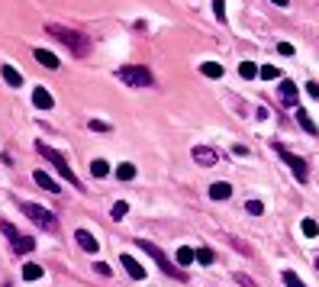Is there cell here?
<instances>
[{
    "instance_id": "7402d4cb",
    "label": "cell",
    "mask_w": 319,
    "mask_h": 287,
    "mask_svg": "<svg viewBox=\"0 0 319 287\" xmlns=\"http://www.w3.org/2000/svg\"><path fill=\"white\" fill-rule=\"evenodd\" d=\"M116 178H119V181H132V178H136V165L123 161L119 168H116Z\"/></svg>"
},
{
    "instance_id": "9c48e42d",
    "label": "cell",
    "mask_w": 319,
    "mask_h": 287,
    "mask_svg": "<svg viewBox=\"0 0 319 287\" xmlns=\"http://www.w3.org/2000/svg\"><path fill=\"white\" fill-rule=\"evenodd\" d=\"M32 181H35V184H39L42 190H49V194H61V187H58V181L55 178H52V175H46V171H35V175H32Z\"/></svg>"
},
{
    "instance_id": "ac0fdd59",
    "label": "cell",
    "mask_w": 319,
    "mask_h": 287,
    "mask_svg": "<svg viewBox=\"0 0 319 287\" xmlns=\"http://www.w3.org/2000/svg\"><path fill=\"white\" fill-rule=\"evenodd\" d=\"M174 258H177V265H184V268H187V265H193V262H197V252H193L190 245H181Z\"/></svg>"
},
{
    "instance_id": "83f0119b",
    "label": "cell",
    "mask_w": 319,
    "mask_h": 287,
    "mask_svg": "<svg viewBox=\"0 0 319 287\" xmlns=\"http://www.w3.org/2000/svg\"><path fill=\"white\" fill-rule=\"evenodd\" d=\"M245 210L252 213V216H261V213H264V203H261V200H248V203H245Z\"/></svg>"
},
{
    "instance_id": "8992f818",
    "label": "cell",
    "mask_w": 319,
    "mask_h": 287,
    "mask_svg": "<svg viewBox=\"0 0 319 287\" xmlns=\"http://www.w3.org/2000/svg\"><path fill=\"white\" fill-rule=\"evenodd\" d=\"M274 152H277L281 158H284V165H287V168L294 171V178L300 181V184H306V181H309V168H306V161L300 158V155L287 152V149H284V145H274Z\"/></svg>"
},
{
    "instance_id": "d6a6232c",
    "label": "cell",
    "mask_w": 319,
    "mask_h": 287,
    "mask_svg": "<svg viewBox=\"0 0 319 287\" xmlns=\"http://www.w3.org/2000/svg\"><path fill=\"white\" fill-rule=\"evenodd\" d=\"M94 271H97V274H103V277H110V271H113V268L106 265V262H94Z\"/></svg>"
},
{
    "instance_id": "d590c367",
    "label": "cell",
    "mask_w": 319,
    "mask_h": 287,
    "mask_svg": "<svg viewBox=\"0 0 319 287\" xmlns=\"http://www.w3.org/2000/svg\"><path fill=\"white\" fill-rule=\"evenodd\" d=\"M277 52H281V55H294V46H290V42H281Z\"/></svg>"
},
{
    "instance_id": "f35d334b",
    "label": "cell",
    "mask_w": 319,
    "mask_h": 287,
    "mask_svg": "<svg viewBox=\"0 0 319 287\" xmlns=\"http://www.w3.org/2000/svg\"><path fill=\"white\" fill-rule=\"evenodd\" d=\"M4 287H10V284H4Z\"/></svg>"
},
{
    "instance_id": "f1b7e54d",
    "label": "cell",
    "mask_w": 319,
    "mask_h": 287,
    "mask_svg": "<svg viewBox=\"0 0 319 287\" xmlns=\"http://www.w3.org/2000/svg\"><path fill=\"white\" fill-rule=\"evenodd\" d=\"M0 229H4V236L10 239V242H13L16 236H20V232H16V226H13V223H7V220H0Z\"/></svg>"
},
{
    "instance_id": "6da1fadb",
    "label": "cell",
    "mask_w": 319,
    "mask_h": 287,
    "mask_svg": "<svg viewBox=\"0 0 319 287\" xmlns=\"http://www.w3.org/2000/svg\"><path fill=\"white\" fill-rule=\"evenodd\" d=\"M46 32L52 39H58L61 46H65L71 55H77V58H84V55H91V39L84 36V32H77V29H68V26H58V23H52L46 26Z\"/></svg>"
},
{
    "instance_id": "5bb4252c",
    "label": "cell",
    "mask_w": 319,
    "mask_h": 287,
    "mask_svg": "<svg viewBox=\"0 0 319 287\" xmlns=\"http://www.w3.org/2000/svg\"><path fill=\"white\" fill-rule=\"evenodd\" d=\"M35 62H39L42 68H49V71H55V68L61 65L58 55H52V52H46V49H35Z\"/></svg>"
},
{
    "instance_id": "4316f807",
    "label": "cell",
    "mask_w": 319,
    "mask_h": 287,
    "mask_svg": "<svg viewBox=\"0 0 319 287\" xmlns=\"http://www.w3.org/2000/svg\"><path fill=\"white\" fill-rule=\"evenodd\" d=\"M213 16L219 23H226V0H213Z\"/></svg>"
},
{
    "instance_id": "3957f363",
    "label": "cell",
    "mask_w": 319,
    "mask_h": 287,
    "mask_svg": "<svg viewBox=\"0 0 319 287\" xmlns=\"http://www.w3.org/2000/svg\"><path fill=\"white\" fill-rule=\"evenodd\" d=\"M136 245H139L142 252H145V255H152V258H155V265H158V268H162V271H165V274H171V277H177V281H184V277H187V274H184V271H181V268H174L171 262H168V255H165V252H162V249H158V245H155V242H148V239H136Z\"/></svg>"
},
{
    "instance_id": "836d02e7",
    "label": "cell",
    "mask_w": 319,
    "mask_h": 287,
    "mask_svg": "<svg viewBox=\"0 0 319 287\" xmlns=\"http://www.w3.org/2000/svg\"><path fill=\"white\" fill-rule=\"evenodd\" d=\"M235 281L242 284V287H258V284H255V281H252V277H248V274H235Z\"/></svg>"
},
{
    "instance_id": "2e32d148",
    "label": "cell",
    "mask_w": 319,
    "mask_h": 287,
    "mask_svg": "<svg viewBox=\"0 0 319 287\" xmlns=\"http://www.w3.org/2000/svg\"><path fill=\"white\" fill-rule=\"evenodd\" d=\"M32 249H35V239L32 236H16L13 239V252H16V255H29Z\"/></svg>"
},
{
    "instance_id": "277c9868",
    "label": "cell",
    "mask_w": 319,
    "mask_h": 287,
    "mask_svg": "<svg viewBox=\"0 0 319 287\" xmlns=\"http://www.w3.org/2000/svg\"><path fill=\"white\" fill-rule=\"evenodd\" d=\"M116 77L126 88H152V71H148L145 65H123Z\"/></svg>"
},
{
    "instance_id": "ba28073f",
    "label": "cell",
    "mask_w": 319,
    "mask_h": 287,
    "mask_svg": "<svg viewBox=\"0 0 319 287\" xmlns=\"http://www.w3.org/2000/svg\"><path fill=\"white\" fill-rule=\"evenodd\" d=\"M281 100L287 103V107H297V100H300V91H297V84H294V81H287V77L281 81Z\"/></svg>"
},
{
    "instance_id": "603a6c76",
    "label": "cell",
    "mask_w": 319,
    "mask_h": 287,
    "mask_svg": "<svg viewBox=\"0 0 319 287\" xmlns=\"http://www.w3.org/2000/svg\"><path fill=\"white\" fill-rule=\"evenodd\" d=\"M39 277H42V265H26L23 268V281H39Z\"/></svg>"
},
{
    "instance_id": "d6986e66",
    "label": "cell",
    "mask_w": 319,
    "mask_h": 287,
    "mask_svg": "<svg viewBox=\"0 0 319 287\" xmlns=\"http://www.w3.org/2000/svg\"><path fill=\"white\" fill-rule=\"evenodd\" d=\"M200 71H203V77H223V74H226L219 62H203V65H200Z\"/></svg>"
},
{
    "instance_id": "5b68a950",
    "label": "cell",
    "mask_w": 319,
    "mask_h": 287,
    "mask_svg": "<svg viewBox=\"0 0 319 287\" xmlns=\"http://www.w3.org/2000/svg\"><path fill=\"white\" fill-rule=\"evenodd\" d=\"M20 210L29 216V220L35 223V226H42L46 232H55V226H58V220L52 216V210H46V207H39V203H29V200H23L20 203Z\"/></svg>"
},
{
    "instance_id": "4fadbf2b",
    "label": "cell",
    "mask_w": 319,
    "mask_h": 287,
    "mask_svg": "<svg viewBox=\"0 0 319 287\" xmlns=\"http://www.w3.org/2000/svg\"><path fill=\"white\" fill-rule=\"evenodd\" d=\"M74 242H77L84 252H97V249H100V242H97L87 229H77V232H74Z\"/></svg>"
},
{
    "instance_id": "52a82bcc",
    "label": "cell",
    "mask_w": 319,
    "mask_h": 287,
    "mask_svg": "<svg viewBox=\"0 0 319 287\" xmlns=\"http://www.w3.org/2000/svg\"><path fill=\"white\" fill-rule=\"evenodd\" d=\"M190 158H193V161H197V165H200V168H213V165H216V161H219V155H216V152H213V149H210V145H193V149H190Z\"/></svg>"
},
{
    "instance_id": "7c38bea8",
    "label": "cell",
    "mask_w": 319,
    "mask_h": 287,
    "mask_svg": "<svg viewBox=\"0 0 319 287\" xmlns=\"http://www.w3.org/2000/svg\"><path fill=\"white\" fill-rule=\"evenodd\" d=\"M32 103H35L39 110H52V107H55V97H52L46 88H35V91H32Z\"/></svg>"
},
{
    "instance_id": "4dcf8cb0",
    "label": "cell",
    "mask_w": 319,
    "mask_h": 287,
    "mask_svg": "<svg viewBox=\"0 0 319 287\" xmlns=\"http://www.w3.org/2000/svg\"><path fill=\"white\" fill-rule=\"evenodd\" d=\"M87 126H91L94 133H110V123H103V119H91Z\"/></svg>"
},
{
    "instance_id": "484cf974",
    "label": "cell",
    "mask_w": 319,
    "mask_h": 287,
    "mask_svg": "<svg viewBox=\"0 0 319 287\" xmlns=\"http://www.w3.org/2000/svg\"><path fill=\"white\" fill-rule=\"evenodd\" d=\"M238 74H242V77H245V81H252V77H255V74H258V68H255L252 62H242V65H238Z\"/></svg>"
},
{
    "instance_id": "8fae6325",
    "label": "cell",
    "mask_w": 319,
    "mask_h": 287,
    "mask_svg": "<svg viewBox=\"0 0 319 287\" xmlns=\"http://www.w3.org/2000/svg\"><path fill=\"white\" fill-rule=\"evenodd\" d=\"M119 262H123V268L129 271V277H132V281H142V277H145V268H142V265H139L132 255H119Z\"/></svg>"
},
{
    "instance_id": "9a60e30c",
    "label": "cell",
    "mask_w": 319,
    "mask_h": 287,
    "mask_svg": "<svg viewBox=\"0 0 319 287\" xmlns=\"http://www.w3.org/2000/svg\"><path fill=\"white\" fill-rule=\"evenodd\" d=\"M210 197H213V200H229V197H232V184H226V181L210 184Z\"/></svg>"
},
{
    "instance_id": "cb8c5ba5",
    "label": "cell",
    "mask_w": 319,
    "mask_h": 287,
    "mask_svg": "<svg viewBox=\"0 0 319 287\" xmlns=\"http://www.w3.org/2000/svg\"><path fill=\"white\" fill-rule=\"evenodd\" d=\"M303 236L306 239H316L319 236V223L316 220H303Z\"/></svg>"
},
{
    "instance_id": "e575fe53",
    "label": "cell",
    "mask_w": 319,
    "mask_h": 287,
    "mask_svg": "<svg viewBox=\"0 0 319 287\" xmlns=\"http://www.w3.org/2000/svg\"><path fill=\"white\" fill-rule=\"evenodd\" d=\"M306 94H309L313 100H319V84H316V81H309V84H306Z\"/></svg>"
},
{
    "instance_id": "74e56055",
    "label": "cell",
    "mask_w": 319,
    "mask_h": 287,
    "mask_svg": "<svg viewBox=\"0 0 319 287\" xmlns=\"http://www.w3.org/2000/svg\"><path fill=\"white\" fill-rule=\"evenodd\" d=\"M316 271H319V258H316Z\"/></svg>"
},
{
    "instance_id": "d4e9b609",
    "label": "cell",
    "mask_w": 319,
    "mask_h": 287,
    "mask_svg": "<svg viewBox=\"0 0 319 287\" xmlns=\"http://www.w3.org/2000/svg\"><path fill=\"white\" fill-rule=\"evenodd\" d=\"M129 213V203H126V200H119V203H113V210H110V216H113V220H123V216H126Z\"/></svg>"
},
{
    "instance_id": "e0dca14e",
    "label": "cell",
    "mask_w": 319,
    "mask_h": 287,
    "mask_svg": "<svg viewBox=\"0 0 319 287\" xmlns=\"http://www.w3.org/2000/svg\"><path fill=\"white\" fill-rule=\"evenodd\" d=\"M0 77H4V81L10 84V88H20V84H23V74L16 71L13 65H4V68H0Z\"/></svg>"
},
{
    "instance_id": "ffe728a7",
    "label": "cell",
    "mask_w": 319,
    "mask_h": 287,
    "mask_svg": "<svg viewBox=\"0 0 319 287\" xmlns=\"http://www.w3.org/2000/svg\"><path fill=\"white\" fill-rule=\"evenodd\" d=\"M91 175L94 178H106V175H110V165H106L103 158H94L91 161Z\"/></svg>"
},
{
    "instance_id": "7a4b0ae2",
    "label": "cell",
    "mask_w": 319,
    "mask_h": 287,
    "mask_svg": "<svg viewBox=\"0 0 319 287\" xmlns=\"http://www.w3.org/2000/svg\"><path fill=\"white\" fill-rule=\"evenodd\" d=\"M35 152H39V155H42V158H46V161H52V168H55L58 175L65 178V181H68V184L74 187V190H81V181L74 178V171H71L68 158H65V155H61L58 149H52V145H46V142H35Z\"/></svg>"
},
{
    "instance_id": "44dd1931",
    "label": "cell",
    "mask_w": 319,
    "mask_h": 287,
    "mask_svg": "<svg viewBox=\"0 0 319 287\" xmlns=\"http://www.w3.org/2000/svg\"><path fill=\"white\" fill-rule=\"evenodd\" d=\"M258 74L264 77V81H277V77H281V68H277V65H261Z\"/></svg>"
},
{
    "instance_id": "1f68e13d",
    "label": "cell",
    "mask_w": 319,
    "mask_h": 287,
    "mask_svg": "<svg viewBox=\"0 0 319 287\" xmlns=\"http://www.w3.org/2000/svg\"><path fill=\"white\" fill-rule=\"evenodd\" d=\"M197 262H200V265H213V252H210V249H200V252H197Z\"/></svg>"
},
{
    "instance_id": "8d00e7d4",
    "label": "cell",
    "mask_w": 319,
    "mask_h": 287,
    "mask_svg": "<svg viewBox=\"0 0 319 287\" xmlns=\"http://www.w3.org/2000/svg\"><path fill=\"white\" fill-rule=\"evenodd\" d=\"M274 4H277V7H287V0H274Z\"/></svg>"
},
{
    "instance_id": "f546056e",
    "label": "cell",
    "mask_w": 319,
    "mask_h": 287,
    "mask_svg": "<svg viewBox=\"0 0 319 287\" xmlns=\"http://www.w3.org/2000/svg\"><path fill=\"white\" fill-rule=\"evenodd\" d=\"M284 284H287V287H306V284L300 281V277H297L294 271H284Z\"/></svg>"
},
{
    "instance_id": "30bf717a",
    "label": "cell",
    "mask_w": 319,
    "mask_h": 287,
    "mask_svg": "<svg viewBox=\"0 0 319 287\" xmlns=\"http://www.w3.org/2000/svg\"><path fill=\"white\" fill-rule=\"evenodd\" d=\"M294 119L300 123V129H303V133H309V136H319V126L313 123V119H309V113H306L303 107H297V110H294Z\"/></svg>"
}]
</instances>
